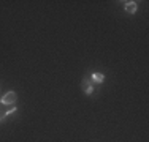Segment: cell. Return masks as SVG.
<instances>
[{"label": "cell", "mask_w": 149, "mask_h": 142, "mask_svg": "<svg viewBox=\"0 0 149 142\" xmlns=\"http://www.w3.org/2000/svg\"><path fill=\"white\" fill-rule=\"evenodd\" d=\"M5 117H6L5 112H0V122H3V120H5Z\"/></svg>", "instance_id": "cell-7"}, {"label": "cell", "mask_w": 149, "mask_h": 142, "mask_svg": "<svg viewBox=\"0 0 149 142\" xmlns=\"http://www.w3.org/2000/svg\"><path fill=\"white\" fill-rule=\"evenodd\" d=\"M89 87H94V82H92V79L89 76H86V77H84V81H83V90H84V88H89Z\"/></svg>", "instance_id": "cell-4"}, {"label": "cell", "mask_w": 149, "mask_h": 142, "mask_svg": "<svg viewBox=\"0 0 149 142\" xmlns=\"http://www.w3.org/2000/svg\"><path fill=\"white\" fill-rule=\"evenodd\" d=\"M15 112H16V106H15V104H13V106H10V108H8V111H5L6 117H8V115H11V114H15Z\"/></svg>", "instance_id": "cell-5"}, {"label": "cell", "mask_w": 149, "mask_h": 142, "mask_svg": "<svg viewBox=\"0 0 149 142\" xmlns=\"http://www.w3.org/2000/svg\"><path fill=\"white\" fill-rule=\"evenodd\" d=\"M2 106H3V104H2V101H0V109H2Z\"/></svg>", "instance_id": "cell-8"}, {"label": "cell", "mask_w": 149, "mask_h": 142, "mask_svg": "<svg viewBox=\"0 0 149 142\" xmlns=\"http://www.w3.org/2000/svg\"><path fill=\"white\" fill-rule=\"evenodd\" d=\"M16 99H17V95H16V92H6L5 95H3V98L0 99L2 101V104L3 106H13L16 103Z\"/></svg>", "instance_id": "cell-1"}, {"label": "cell", "mask_w": 149, "mask_h": 142, "mask_svg": "<svg viewBox=\"0 0 149 142\" xmlns=\"http://www.w3.org/2000/svg\"><path fill=\"white\" fill-rule=\"evenodd\" d=\"M91 79H92V82H94V84H102L105 81V74L103 73H94L91 76Z\"/></svg>", "instance_id": "cell-2"}, {"label": "cell", "mask_w": 149, "mask_h": 142, "mask_svg": "<svg viewBox=\"0 0 149 142\" xmlns=\"http://www.w3.org/2000/svg\"><path fill=\"white\" fill-rule=\"evenodd\" d=\"M92 92H94V87H89V88H84V93H86V95H92Z\"/></svg>", "instance_id": "cell-6"}, {"label": "cell", "mask_w": 149, "mask_h": 142, "mask_svg": "<svg viewBox=\"0 0 149 142\" xmlns=\"http://www.w3.org/2000/svg\"><path fill=\"white\" fill-rule=\"evenodd\" d=\"M125 11L129 14H133L135 11H136V2H125Z\"/></svg>", "instance_id": "cell-3"}]
</instances>
